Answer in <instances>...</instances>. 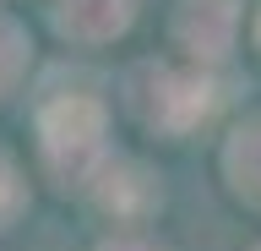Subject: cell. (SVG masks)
<instances>
[{
    "label": "cell",
    "mask_w": 261,
    "mask_h": 251,
    "mask_svg": "<svg viewBox=\"0 0 261 251\" xmlns=\"http://www.w3.org/2000/svg\"><path fill=\"white\" fill-rule=\"evenodd\" d=\"M98 136H103V115L87 99H60L44 115V153L60 175H82L98 158Z\"/></svg>",
    "instance_id": "1"
},
{
    "label": "cell",
    "mask_w": 261,
    "mask_h": 251,
    "mask_svg": "<svg viewBox=\"0 0 261 251\" xmlns=\"http://www.w3.org/2000/svg\"><path fill=\"white\" fill-rule=\"evenodd\" d=\"M142 87H152V93H136V104L163 131H185L196 115H207V82H191V77H174L163 66H147Z\"/></svg>",
    "instance_id": "2"
},
{
    "label": "cell",
    "mask_w": 261,
    "mask_h": 251,
    "mask_svg": "<svg viewBox=\"0 0 261 251\" xmlns=\"http://www.w3.org/2000/svg\"><path fill=\"white\" fill-rule=\"evenodd\" d=\"M174 33L191 55H223L234 38V0H179Z\"/></svg>",
    "instance_id": "3"
},
{
    "label": "cell",
    "mask_w": 261,
    "mask_h": 251,
    "mask_svg": "<svg viewBox=\"0 0 261 251\" xmlns=\"http://www.w3.org/2000/svg\"><path fill=\"white\" fill-rule=\"evenodd\" d=\"M152 202H158V186L147 180V169H136V164L109 169V180L98 186V208L114 213V218H142V213H152Z\"/></svg>",
    "instance_id": "4"
},
{
    "label": "cell",
    "mask_w": 261,
    "mask_h": 251,
    "mask_svg": "<svg viewBox=\"0 0 261 251\" xmlns=\"http://www.w3.org/2000/svg\"><path fill=\"white\" fill-rule=\"evenodd\" d=\"M130 22V0H60V28L76 38H109Z\"/></svg>",
    "instance_id": "5"
},
{
    "label": "cell",
    "mask_w": 261,
    "mask_h": 251,
    "mask_svg": "<svg viewBox=\"0 0 261 251\" xmlns=\"http://www.w3.org/2000/svg\"><path fill=\"white\" fill-rule=\"evenodd\" d=\"M228 175H234V191L261 208V120L245 126V131L228 142Z\"/></svg>",
    "instance_id": "6"
},
{
    "label": "cell",
    "mask_w": 261,
    "mask_h": 251,
    "mask_svg": "<svg viewBox=\"0 0 261 251\" xmlns=\"http://www.w3.org/2000/svg\"><path fill=\"white\" fill-rule=\"evenodd\" d=\"M22 60H28V38L16 33L11 22L0 17V93L16 82V71H22Z\"/></svg>",
    "instance_id": "7"
},
{
    "label": "cell",
    "mask_w": 261,
    "mask_h": 251,
    "mask_svg": "<svg viewBox=\"0 0 261 251\" xmlns=\"http://www.w3.org/2000/svg\"><path fill=\"white\" fill-rule=\"evenodd\" d=\"M98 251H158V246H147V240H130V235H125V240H109V246H98Z\"/></svg>",
    "instance_id": "8"
},
{
    "label": "cell",
    "mask_w": 261,
    "mask_h": 251,
    "mask_svg": "<svg viewBox=\"0 0 261 251\" xmlns=\"http://www.w3.org/2000/svg\"><path fill=\"white\" fill-rule=\"evenodd\" d=\"M256 38H261V28H256Z\"/></svg>",
    "instance_id": "9"
},
{
    "label": "cell",
    "mask_w": 261,
    "mask_h": 251,
    "mask_svg": "<svg viewBox=\"0 0 261 251\" xmlns=\"http://www.w3.org/2000/svg\"><path fill=\"white\" fill-rule=\"evenodd\" d=\"M256 251H261V246H256Z\"/></svg>",
    "instance_id": "10"
}]
</instances>
